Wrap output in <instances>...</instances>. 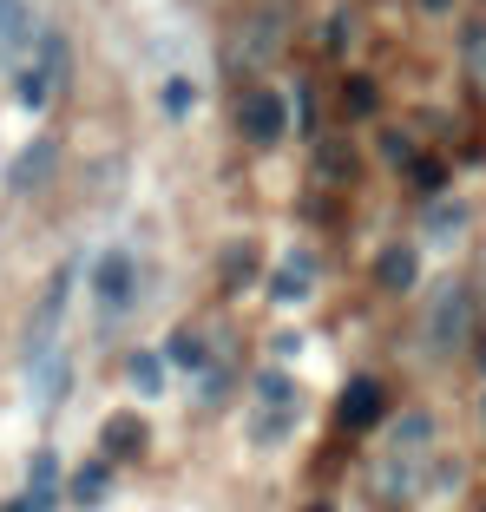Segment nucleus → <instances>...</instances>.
<instances>
[{"instance_id": "1", "label": "nucleus", "mask_w": 486, "mask_h": 512, "mask_svg": "<svg viewBox=\"0 0 486 512\" xmlns=\"http://www.w3.org/2000/svg\"><path fill=\"white\" fill-rule=\"evenodd\" d=\"M473 335H480V302H473V289L460 283V276H447V283L427 296L421 348H427V355H454V348H467Z\"/></svg>"}, {"instance_id": "2", "label": "nucleus", "mask_w": 486, "mask_h": 512, "mask_svg": "<svg viewBox=\"0 0 486 512\" xmlns=\"http://www.w3.org/2000/svg\"><path fill=\"white\" fill-rule=\"evenodd\" d=\"M289 46V0H257L230 33V73H257V66L283 60Z\"/></svg>"}, {"instance_id": "3", "label": "nucleus", "mask_w": 486, "mask_h": 512, "mask_svg": "<svg viewBox=\"0 0 486 512\" xmlns=\"http://www.w3.org/2000/svg\"><path fill=\"white\" fill-rule=\"evenodd\" d=\"M86 276H92V309H99L106 322H119L138 302V256L125 250V243H106V250L92 256Z\"/></svg>"}, {"instance_id": "4", "label": "nucleus", "mask_w": 486, "mask_h": 512, "mask_svg": "<svg viewBox=\"0 0 486 512\" xmlns=\"http://www.w3.org/2000/svg\"><path fill=\"white\" fill-rule=\"evenodd\" d=\"M66 296H73V263H60V270L46 276L40 302H33V316H27V362L53 355V329H60V316H66Z\"/></svg>"}, {"instance_id": "5", "label": "nucleus", "mask_w": 486, "mask_h": 512, "mask_svg": "<svg viewBox=\"0 0 486 512\" xmlns=\"http://www.w3.org/2000/svg\"><path fill=\"white\" fill-rule=\"evenodd\" d=\"M434 440H441L434 414H427V407H408V414H395V421H388V434H381V460H401V467H427Z\"/></svg>"}, {"instance_id": "6", "label": "nucleus", "mask_w": 486, "mask_h": 512, "mask_svg": "<svg viewBox=\"0 0 486 512\" xmlns=\"http://www.w3.org/2000/svg\"><path fill=\"white\" fill-rule=\"evenodd\" d=\"M237 125H243L250 145H276V138L289 132V99L270 92V86H250V92H243V106H237Z\"/></svg>"}, {"instance_id": "7", "label": "nucleus", "mask_w": 486, "mask_h": 512, "mask_svg": "<svg viewBox=\"0 0 486 512\" xmlns=\"http://www.w3.org/2000/svg\"><path fill=\"white\" fill-rule=\"evenodd\" d=\"M381 407H388L381 381L375 375H355L349 388H342V401H335V421H342V434H368V427L381 421Z\"/></svg>"}, {"instance_id": "8", "label": "nucleus", "mask_w": 486, "mask_h": 512, "mask_svg": "<svg viewBox=\"0 0 486 512\" xmlns=\"http://www.w3.org/2000/svg\"><path fill=\"white\" fill-rule=\"evenodd\" d=\"M309 289H316V256L283 250V263H276V276H270V302H303Z\"/></svg>"}, {"instance_id": "9", "label": "nucleus", "mask_w": 486, "mask_h": 512, "mask_svg": "<svg viewBox=\"0 0 486 512\" xmlns=\"http://www.w3.org/2000/svg\"><path fill=\"white\" fill-rule=\"evenodd\" d=\"M375 283L388 289V296L414 289V283H421V250H414V243H388V250L375 256Z\"/></svg>"}, {"instance_id": "10", "label": "nucleus", "mask_w": 486, "mask_h": 512, "mask_svg": "<svg viewBox=\"0 0 486 512\" xmlns=\"http://www.w3.org/2000/svg\"><path fill=\"white\" fill-rule=\"evenodd\" d=\"M53 158H60V145H53V138H33V145H20L14 165H7V191H33V184H46Z\"/></svg>"}, {"instance_id": "11", "label": "nucleus", "mask_w": 486, "mask_h": 512, "mask_svg": "<svg viewBox=\"0 0 486 512\" xmlns=\"http://www.w3.org/2000/svg\"><path fill=\"white\" fill-rule=\"evenodd\" d=\"M27 40H33L27 0H0V66H7V73L27 60Z\"/></svg>"}, {"instance_id": "12", "label": "nucleus", "mask_w": 486, "mask_h": 512, "mask_svg": "<svg viewBox=\"0 0 486 512\" xmlns=\"http://www.w3.org/2000/svg\"><path fill=\"white\" fill-rule=\"evenodd\" d=\"M138 453H145V421L138 414H112L106 434H99V460L119 467V460H138Z\"/></svg>"}, {"instance_id": "13", "label": "nucleus", "mask_w": 486, "mask_h": 512, "mask_svg": "<svg viewBox=\"0 0 486 512\" xmlns=\"http://www.w3.org/2000/svg\"><path fill=\"white\" fill-rule=\"evenodd\" d=\"M66 60H73V46H66V33H53V27H40V33H33V60H27V66H33V73H40L53 92L66 86Z\"/></svg>"}, {"instance_id": "14", "label": "nucleus", "mask_w": 486, "mask_h": 512, "mask_svg": "<svg viewBox=\"0 0 486 512\" xmlns=\"http://www.w3.org/2000/svg\"><path fill=\"white\" fill-rule=\"evenodd\" d=\"M158 362L178 368V375H198V368H211V348H204V335H198V329H178V335H165Z\"/></svg>"}, {"instance_id": "15", "label": "nucleus", "mask_w": 486, "mask_h": 512, "mask_svg": "<svg viewBox=\"0 0 486 512\" xmlns=\"http://www.w3.org/2000/svg\"><path fill=\"white\" fill-rule=\"evenodd\" d=\"M152 99H158V112H165L171 125H184L191 112H198V99H204V92H198V79H184V73H165V79H158V92H152Z\"/></svg>"}, {"instance_id": "16", "label": "nucleus", "mask_w": 486, "mask_h": 512, "mask_svg": "<svg viewBox=\"0 0 486 512\" xmlns=\"http://www.w3.org/2000/svg\"><path fill=\"white\" fill-rule=\"evenodd\" d=\"M66 388H73V362H66V348H53V355L33 362V394H40V407H53L66 401Z\"/></svg>"}, {"instance_id": "17", "label": "nucleus", "mask_w": 486, "mask_h": 512, "mask_svg": "<svg viewBox=\"0 0 486 512\" xmlns=\"http://www.w3.org/2000/svg\"><path fill=\"white\" fill-rule=\"evenodd\" d=\"M20 499H33V506L40 512H53V499H60V460H53V453H33V467H27V493Z\"/></svg>"}, {"instance_id": "18", "label": "nucleus", "mask_w": 486, "mask_h": 512, "mask_svg": "<svg viewBox=\"0 0 486 512\" xmlns=\"http://www.w3.org/2000/svg\"><path fill=\"white\" fill-rule=\"evenodd\" d=\"M66 493H73L79 506H99V499L112 493V460H86V467L73 473V486H66Z\"/></svg>"}, {"instance_id": "19", "label": "nucleus", "mask_w": 486, "mask_h": 512, "mask_svg": "<svg viewBox=\"0 0 486 512\" xmlns=\"http://www.w3.org/2000/svg\"><path fill=\"white\" fill-rule=\"evenodd\" d=\"M250 388H257V407H276V414H296V381H289L283 368H263V375L250 381Z\"/></svg>"}, {"instance_id": "20", "label": "nucleus", "mask_w": 486, "mask_h": 512, "mask_svg": "<svg viewBox=\"0 0 486 512\" xmlns=\"http://www.w3.org/2000/svg\"><path fill=\"white\" fill-rule=\"evenodd\" d=\"M460 230H467V204H460V197H441V204L427 211V243H454Z\"/></svg>"}, {"instance_id": "21", "label": "nucleus", "mask_w": 486, "mask_h": 512, "mask_svg": "<svg viewBox=\"0 0 486 512\" xmlns=\"http://www.w3.org/2000/svg\"><path fill=\"white\" fill-rule=\"evenodd\" d=\"M316 178H329V184L355 178V151L342 138H316Z\"/></svg>"}, {"instance_id": "22", "label": "nucleus", "mask_w": 486, "mask_h": 512, "mask_svg": "<svg viewBox=\"0 0 486 512\" xmlns=\"http://www.w3.org/2000/svg\"><path fill=\"white\" fill-rule=\"evenodd\" d=\"M125 375H132V388L138 394H165V381H171V368L158 362V348H138L132 362H125Z\"/></svg>"}, {"instance_id": "23", "label": "nucleus", "mask_w": 486, "mask_h": 512, "mask_svg": "<svg viewBox=\"0 0 486 512\" xmlns=\"http://www.w3.org/2000/svg\"><path fill=\"white\" fill-rule=\"evenodd\" d=\"M375 106H381L375 79H362V73H349V79H342V112H349V119H375Z\"/></svg>"}, {"instance_id": "24", "label": "nucleus", "mask_w": 486, "mask_h": 512, "mask_svg": "<svg viewBox=\"0 0 486 512\" xmlns=\"http://www.w3.org/2000/svg\"><path fill=\"white\" fill-rule=\"evenodd\" d=\"M14 99H20L27 112H46V99H53V86H46V79L33 73L27 60H20V66H14Z\"/></svg>"}, {"instance_id": "25", "label": "nucleus", "mask_w": 486, "mask_h": 512, "mask_svg": "<svg viewBox=\"0 0 486 512\" xmlns=\"http://www.w3.org/2000/svg\"><path fill=\"white\" fill-rule=\"evenodd\" d=\"M289 421H296V414H276V407H257V421H250V440H257V447H276V440H289Z\"/></svg>"}, {"instance_id": "26", "label": "nucleus", "mask_w": 486, "mask_h": 512, "mask_svg": "<svg viewBox=\"0 0 486 512\" xmlns=\"http://www.w3.org/2000/svg\"><path fill=\"white\" fill-rule=\"evenodd\" d=\"M375 145H381V158H388V165H401V171H408L414 158H421V151H414V138H408V132H395V125H381Z\"/></svg>"}, {"instance_id": "27", "label": "nucleus", "mask_w": 486, "mask_h": 512, "mask_svg": "<svg viewBox=\"0 0 486 512\" xmlns=\"http://www.w3.org/2000/svg\"><path fill=\"white\" fill-rule=\"evenodd\" d=\"M250 276H257V250H250V243H230V250H224V283L243 289Z\"/></svg>"}, {"instance_id": "28", "label": "nucleus", "mask_w": 486, "mask_h": 512, "mask_svg": "<svg viewBox=\"0 0 486 512\" xmlns=\"http://www.w3.org/2000/svg\"><path fill=\"white\" fill-rule=\"evenodd\" d=\"M224 394H230V368H217V362L198 368V401L211 407V401H224Z\"/></svg>"}, {"instance_id": "29", "label": "nucleus", "mask_w": 486, "mask_h": 512, "mask_svg": "<svg viewBox=\"0 0 486 512\" xmlns=\"http://www.w3.org/2000/svg\"><path fill=\"white\" fill-rule=\"evenodd\" d=\"M408 178L421 184V191H441V184H447V171H441V158H414V165H408Z\"/></svg>"}, {"instance_id": "30", "label": "nucleus", "mask_w": 486, "mask_h": 512, "mask_svg": "<svg viewBox=\"0 0 486 512\" xmlns=\"http://www.w3.org/2000/svg\"><path fill=\"white\" fill-rule=\"evenodd\" d=\"M414 7H421L427 20H441V14H454V0H414Z\"/></svg>"}, {"instance_id": "31", "label": "nucleus", "mask_w": 486, "mask_h": 512, "mask_svg": "<svg viewBox=\"0 0 486 512\" xmlns=\"http://www.w3.org/2000/svg\"><path fill=\"white\" fill-rule=\"evenodd\" d=\"M0 512H40V506H33V499H7V506H0Z\"/></svg>"}, {"instance_id": "32", "label": "nucleus", "mask_w": 486, "mask_h": 512, "mask_svg": "<svg viewBox=\"0 0 486 512\" xmlns=\"http://www.w3.org/2000/svg\"><path fill=\"white\" fill-rule=\"evenodd\" d=\"M473 348H480V375H486V335H473Z\"/></svg>"}, {"instance_id": "33", "label": "nucleus", "mask_w": 486, "mask_h": 512, "mask_svg": "<svg viewBox=\"0 0 486 512\" xmlns=\"http://www.w3.org/2000/svg\"><path fill=\"white\" fill-rule=\"evenodd\" d=\"M480 427H486V388H480Z\"/></svg>"}, {"instance_id": "34", "label": "nucleus", "mask_w": 486, "mask_h": 512, "mask_svg": "<svg viewBox=\"0 0 486 512\" xmlns=\"http://www.w3.org/2000/svg\"><path fill=\"white\" fill-rule=\"evenodd\" d=\"M309 512H335V506H329V499H322V506H309Z\"/></svg>"}, {"instance_id": "35", "label": "nucleus", "mask_w": 486, "mask_h": 512, "mask_svg": "<svg viewBox=\"0 0 486 512\" xmlns=\"http://www.w3.org/2000/svg\"><path fill=\"white\" fill-rule=\"evenodd\" d=\"M473 66H486V53H480V60H473Z\"/></svg>"}]
</instances>
